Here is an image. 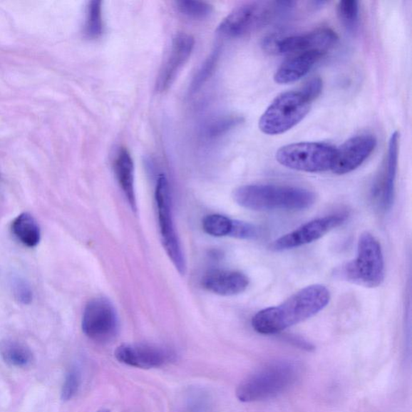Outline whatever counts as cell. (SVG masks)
<instances>
[{"mask_svg": "<svg viewBox=\"0 0 412 412\" xmlns=\"http://www.w3.org/2000/svg\"><path fill=\"white\" fill-rule=\"evenodd\" d=\"M218 58V51H215L212 53L210 57L205 61L202 68H200L195 80L192 83V91H197L198 89L201 88L202 85L208 80L210 77L212 73H213L214 68L217 63Z\"/></svg>", "mask_w": 412, "mask_h": 412, "instance_id": "obj_28", "label": "cell"}, {"mask_svg": "<svg viewBox=\"0 0 412 412\" xmlns=\"http://www.w3.org/2000/svg\"><path fill=\"white\" fill-rule=\"evenodd\" d=\"M120 363L141 369H152L166 366L176 360L171 349L151 345H122L115 352Z\"/></svg>", "mask_w": 412, "mask_h": 412, "instance_id": "obj_13", "label": "cell"}, {"mask_svg": "<svg viewBox=\"0 0 412 412\" xmlns=\"http://www.w3.org/2000/svg\"><path fill=\"white\" fill-rule=\"evenodd\" d=\"M347 214L341 213L317 218L280 237L272 243L270 249L273 252H280L309 244L340 227L347 220Z\"/></svg>", "mask_w": 412, "mask_h": 412, "instance_id": "obj_11", "label": "cell"}, {"mask_svg": "<svg viewBox=\"0 0 412 412\" xmlns=\"http://www.w3.org/2000/svg\"><path fill=\"white\" fill-rule=\"evenodd\" d=\"M177 9L186 16L195 20H204L213 12V7L208 3L195 0H182L176 2Z\"/></svg>", "mask_w": 412, "mask_h": 412, "instance_id": "obj_23", "label": "cell"}, {"mask_svg": "<svg viewBox=\"0 0 412 412\" xmlns=\"http://www.w3.org/2000/svg\"><path fill=\"white\" fill-rule=\"evenodd\" d=\"M298 376V367L292 361H273L243 380L236 396L243 403L266 401L290 388Z\"/></svg>", "mask_w": 412, "mask_h": 412, "instance_id": "obj_3", "label": "cell"}, {"mask_svg": "<svg viewBox=\"0 0 412 412\" xmlns=\"http://www.w3.org/2000/svg\"><path fill=\"white\" fill-rule=\"evenodd\" d=\"M326 53L311 51L295 55L286 60L274 75V82L289 84L297 82L307 75Z\"/></svg>", "mask_w": 412, "mask_h": 412, "instance_id": "obj_17", "label": "cell"}, {"mask_svg": "<svg viewBox=\"0 0 412 412\" xmlns=\"http://www.w3.org/2000/svg\"><path fill=\"white\" fill-rule=\"evenodd\" d=\"M103 33L102 2L93 0L88 6L86 24V34L90 38H98Z\"/></svg>", "mask_w": 412, "mask_h": 412, "instance_id": "obj_21", "label": "cell"}, {"mask_svg": "<svg viewBox=\"0 0 412 412\" xmlns=\"http://www.w3.org/2000/svg\"><path fill=\"white\" fill-rule=\"evenodd\" d=\"M0 354L8 364L16 367L27 366L33 361V354L30 349L14 341H7L0 345Z\"/></svg>", "mask_w": 412, "mask_h": 412, "instance_id": "obj_20", "label": "cell"}, {"mask_svg": "<svg viewBox=\"0 0 412 412\" xmlns=\"http://www.w3.org/2000/svg\"><path fill=\"white\" fill-rule=\"evenodd\" d=\"M377 145L376 136L370 134L359 135L349 139L336 148L331 171L336 175L351 172L369 158Z\"/></svg>", "mask_w": 412, "mask_h": 412, "instance_id": "obj_12", "label": "cell"}, {"mask_svg": "<svg viewBox=\"0 0 412 412\" xmlns=\"http://www.w3.org/2000/svg\"><path fill=\"white\" fill-rule=\"evenodd\" d=\"M233 220L221 215H210L203 220V229L206 233L214 237L230 236Z\"/></svg>", "mask_w": 412, "mask_h": 412, "instance_id": "obj_22", "label": "cell"}, {"mask_svg": "<svg viewBox=\"0 0 412 412\" xmlns=\"http://www.w3.org/2000/svg\"><path fill=\"white\" fill-rule=\"evenodd\" d=\"M398 150L399 133L395 132L389 140L382 184L378 190L380 205L384 211L389 210L394 203Z\"/></svg>", "mask_w": 412, "mask_h": 412, "instance_id": "obj_15", "label": "cell"}, {"mask_svg": "<svg viewBox=\"0 0 412 412\" xmlns=\"http://www.w3.org/2000/svg\"><path fill=\"white\" fill-rule=\"evenodd\" d=\"M195 45V38L190 34L180 33L174 36L170 54L160 68L155 90L165 92L170 89L178 73L190 59Z\"/></svg>", "mask_w": 412, "mask_h": 412, "instance_id": "obj_14", "label": "cell"}, {"mask_svg": "<svg viewBox=\"0 0 412 412\" xmlns=\"http://www.w3.org/2000/svg\"><path fill=\"white\" fill-rule=\"evenodd\" d=\"M105 412H107V411H105Z\"/></svg>", "mask_w": 412, "mask_h": 412, "instance_id": "obj_31", "label": "cell"}, {"mask_svg": "<svg viewBox=\"0 0 412 412\" xmlns=\"http://www.w3.org/2000/svg\"><path fill=\"white\" fill-rule=\"evenodd\" d=\"M242 122L243 118L240 116L230 115L221 118L220 120H217L210 125L207 129V135L210 137L215 138V137L221 136L222 135L228 133L229 130L238 127Z\"/></svg>", "mask_w": 412, "mask_h": 412, "instance_id": "obj_26", "label": "cell"}, {"mask_svg": "<svg viewBox=\"0 0 412 412\" xmlns=\"http://www.w3.org/2000/svg\"><path fill=\"white\" fill-rule=\"evenodd\" d=\"M260 235V230L254 225L244 222L234 221L230 236L240 240H255Z\"/></svg>", "mask_w": 412, "mask_h": 412, "instance_id": "obj_30", "label": "cell"}, {"mask_svg": "<svg viewBox=\"0 0 412 412\" xmlns=\"http://www.w3.org/2000/svg\"><path fill=\"white\" fill-rule=\"evenodd\" d=\"M242 207L254 211H299L316 203L315 192L299 187L277 185H247L234 192Z\"/></svg>", "mask_w": 412, "mask_h": 412, "instance_id": "obj_2", "label": "cell"}, {"mask_svg": "<svg viewBox=\"0 0 412 412\" xmlns=\"http://www.w3.org/2000/svg\"><path fill=\"white\" fill-rule=\"evenodd\" d=\"M314 101L302 87L280 93L262 115L259 122L261 132L269 135L288 132L308 115Z\"/></svg>", "mask_w": 412, "mask_h": 412, "instance_id": "obj_5", "label": "cell"}, {"mask_svg": "<svg viewBox=\"0 0 412 412\" xmlns=\"http://www.w3.org/2000/svg\"><path fill=\"white\" fill-rule=\"evenodd\" d=\"M338 15L341 24L349 31H354L358 26L359 19V4L354 0H344L338 5Z\"/></svg>", "mask_w": 412, "mask_h": 412, "instance_id": "obj_24", "label": "cell"}, {"mask_svg": "<svg viewBox=\"0 0 412 412\" xmlns=\"http://www.w3.org/2000/svg\"><path fill=\"white\" fill-rule=\"evenodd\" d=\"M339 41L332 29H317L310 32L291 36H269L264 40L267 52L280 55H297L311 51L326 53Z\"/></svg>", "mask_w": 412, "mask_h": 412, "instance_id": "obj_8", "label": "cell"}, {"mask_svg": "<svg viewBox=\"0 0 412 412\" xmlns=\"http://www.w3.org/2000/svg\"><path fill=\"white\" fill-rule=\"evenodd\" d=\"M211 398L207 392L195 389L186 398L184 412H210Z\"/></svg>", "mask_w": 412, "mask_h": 412, "instance_id": "obj_25", "label": "cell"}, {"mask_svg": "<svg viewBox=\"0 0 412 412\" xmlns=\"http://www.w3.org/2000/svg\"><path fill=\"white\" fill-rule=\"evenodd\" d=\"M295 4L291 1L243 4L224 19L217 32L231 38L244 36L264 27L274 19L288 14L294 9Z\"/></svg>", "mask_w": 412, "mask_h": 412, "instance_id": "obj_4", "label": "cell"}, {"mask_svg": "<svg viewBox=\"0 0 412 412\" xmlns=\"http://www.w3.org/2000/svg\"><path fill=\"white\" fill-rule=\"evenodd\" d=\"M344 276L355 284L377 288L385 278L384 258L379 242L369 232L360 235L358 255L344 268Z\"/></svg>", "mask_w": 412, "mask_h": 412, "instance_id": "obj_6", "label": "cell"}, {"mask_svg": "<svg viewBox=\"0 0 412 412\" xmlns=\"http://www.w3.org/2000/svg\"><path fill=\"white\" fill-rule=\"evenodd\" d=\"M11 230L17 240L25 247L33 248L39 244L41 228L32 215L23 213L17 216L11 223Z\"/></svg>", "mask_w": 412, "mask_h": 412, "instance_id": "obj_19", "label": "cell"}, {"mask_svg": "<svg viewBox=\"0 0 412 412\" xmlns=\"http://www.w3.org/2000/svg\"><path fill=\"white\" fill-rule=\"evenodd\" d=\"M115 172L125 196L134 210H136V200L134 185V162L126 148H121L115 161Z\"/></svg>", "mask_w": 412, "mask_h": 412, "instance_id": "obj_18", "label": "cell"}, {"mask_svg": "<svg viewBox=\"0 0 412 412\" xmlns=\"http://www.w3.org/2000/svg\"><path fill=\"white\" fill-rule=\"evenodd\" d=\"M81 383V376L76 368H73L66 374L63 386H62L61 398L64 401H71L76 396Z\"/></svg>", "mask_w": 412, "mask_h": 412, "instance_id": "obj_29", "label": "cell"}, {"mask_svg": "<svg viewBox=\"0 0 412 412\" xmlns=\"http://www.w3.org/2000/svg\"><path fill=\"white\" fill-rule=\"evenodd\" d=\"M330 292L326 286L305 287L274 307L259 311L252 324L260 334H276L319 314L330 302Z\"/></svg>", "mask_w": 412, "mask_h": 412, "instance_id": "obj_1", "label": "cell"}, {"mask_svg": "<svg viewBox=\"0 0 412 412\" xmlns=\"http://www.w3.org/2000/svg\"><path fill=\"white\" fill-rule=\"evenodd\" d=\"M249 284V278L245 274L235 271H212L203 279L205 289L224 297L240 294L246 291Z\"/></svg>", "mask_w": 412, "mask_h": 412, "instance_id": "obj_16", "label": "cell"}, {"mask_svg": "<svg viewBox=\"0 0 412 412\" xmlns=\"http://www.w3.org/2000/svg\"><path fill=\"white\" fill-rule=\"evenodd\" d=\"M12 292L19 303L24 305L33 302L34 292L28 281L21 277H14L11 279Z\"/></svg>", "mask_w": 412, "mask_h": 412, "instance_id": "obj_27", "label": "cell"}, {"mask_svg": "<svg viewBox=\"0 0 412 412\" xmlns=\"http://www.w3.org/2000/svg\"><path fill=\"white\" fill-rule=\"evenodd\" d=\"M83 333L93 341L105 343L118 334V320L114 306L105 298H95L86 304L83 311Z\"/></svg>", "mask_w": 412, "mask_h": 412, "instance_id": "obj_10", "label": "cell"}, {"mask_svg": "<svg viewBox=\"0 0 412 412\" xmlns=\"http://www.w3.org/2000/svg\"><path fill=\"white\" fill-rule=\"evenodd\" d=\"M155 198L158 205L162 243L176 269L180 274H185V259L172 220L170 185L163 174L160 175L158 180Z\"/></svg>", "mask_w": 412, "mask_h": 412, "instance_id": "obj_9", "label": "cell"}, {"mask_svg": "<svg viewBox=\"0 0 412 412\" xmlns=\"http://www.w3.org/2000/svg\"><path fill=\"white\" fill-rule=\"evenodd\" d=\"M335 153L336 148L328 143L301 142L280 148L276 158L290 170L317 173L331 170Z\"/></svg>", "mask_w": 412, "mask_h": 412, "instance_id": "obj_7", "label": "cell"}]
</instances>
